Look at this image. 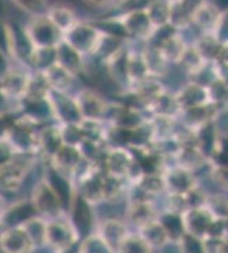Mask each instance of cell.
<instances>
[{"mask_svg": "<svg viewBox=\"0 0 228 253\" xmlns=\"http://www.w3.org/2000/svg\"><path fill=\"white\" fill-rule=\"evenodd\" d=\"M35 162V154L17 152L0 165V192H17L32 172Z\"/></svg>", "mask_w": 228, "mask_h": 253, "instance_id": "1", "label": "cell"}, {"mask_svg": "<svg viewBox=\"0 0 228 253\" xmlns=\"http://www.w3.org/2000/svg\"><path fill=\"white\" fill-rule=\"evenodd\" d=\"M24 37L32 48H56L64 36L47 14L34 16L24 27Z\"/></svg>", "mask_w": 228, "mask_h": 253, "instance_id": "2", "label": "cell"}, {"mask_svg": "<svg viewBox=\"0 0 228 253\" xmlns=\"http://www.w3.org/2000/svg\"><path fill=\"white\" fill-rule=\"evenodd\" d=\"M78 241V230L74 222L64 215L47 219L46 246L56 253H65Z\"/></svg>", "mask_w": 228, "mask_h": 253, "instance_id": "3", "label": "cell"}, {"mask_svg": "<svg viewBox=\"0 0 228 253\" xmlns=\"http://www.w3.org/2000/svg\"><path fill=\"white\" fill-rule=\"evenodd\" d=\"M30 202L35 213L41 218L53 219L63 215V198L56 186L47 179H41L34 185Z\"/></svg>", "mask_w": 228, "mask_h": 253, "instance_id": "4", "label": "cell"}, {"mask_svg": "<svg viewBox=\"0 0 228 253\" xmlns=\"http://www.w3.org/2000/svg\"><path fill=\"white\" fill-rule=\"evenodd\" d=\"M103 36L105 35L97 27L78 22L68 33L64 35V40L84 56L88 53L98 51V48L102 43Z\"/></svg>", "mask_w": 228, "mask_h": 253, "instance_id": "5", "label": "cell"}, {"mask_svg": "<svg viewBox=\"0 0 228 253\" xmlns=\"http://www.w3.org/2000/svg\"><path fill=\"white\" fill-rule=\"evenodd\" d=\"M217 219L205 207L190 208L182 216L183 228L192 236L203 241L211 233V228Z\"/></svg>", "mask_w": 228, "mask_h": 253, "instance_id": "6", "label": "cell"}, {"mask_svg": "<svg viewBox=\"0 0 228 253\" xmlns=\"http://www.w3.org/2000/svg\"><path fill=\"white\" fill-rule=\"evenodd\" d=\"M0 248L4 253H33L37 249L22 225L0 230Z\"/></svg>", "mask_w": 228, "mask_h": 253, "instance_id": "7", "label": "cell"}, {"mask_svg": "<svg viewBox=\"0 0 228 253\" xmlns=\"http://www.w3.org/2000/svg\"><path fill=\"white\" fill-rule=\"evenodd\" d=\"M30 74L32 73L10 67L0 79V90L10 100H24L30 81Z\"/></svg>", "mask_w": 228, "mask_h": 253, "instance_id": "8", "label": "cell"}, {"mask_svg": "<svg viewBox=\"0 0 228 253\" xmlns=\"http://www.w3.org/2000/svg\"><path fill=\"white\" fill-rule=\"evenodd\" d=\"M50 160H51L54 169L60 175H68L69 176L80 167L81 161H82V152L75 145L63 144Z\"/></svg>", "mask_w": 228, "mask_h": 253, "instance_id": "9", "label": "cell"}, {"mask_svg": "<svg viewBox=\"0 0 228 253\" xmlns=\"http://www.w3.org/2000/svg\"><path fill=\"white\" fill-rule=\"evenodd\" d=\"M75 104L82 120L97 121V118H99L101 114L105 113V104L102 100L91 91H81L75 98Z\"/></svg>", "mask_w": 228, "mask_h": 253, "instance_id": "10", "label": "cell"}, {"mask_svg": "<svg viewBox=\"0 0 228 253\" xmlns=\"http://www.w3.org/2000/svg\"><path fill=\"white\" fill-rule=\"evenodd\" d=\"M122 24L125 26L126 33L135 37H146L155 29L150 23L146 10H135L124 16Z\"/></svg>", "mask_w": 228, "mask_h": 253, "instance_id": "11", "label": "cell"}, {"mask_svg": "<svg viewBox=\"0 0 228 253\" xmlns=\"http://www.w3.org/2000/svg\"><path fill=\"white\" fill-rule=\"evenodd\" d=\"M56 63L75 74L82 69V54L63 39V42L56 47Z\"/></svg>", "mask_w": 228, "mask_h": 253, "instance_id": "12", "label": "cell"}, {"mask_svg": "<svg viewBox=\"0 0 228 253\" xmlns=\"http://www.w3.org/2000/svg\"><path fill=\"white\" fill-rule=\"evenodd\" d=\"M47 16L58 30L63 33V36L68 33L69 30L80 22L75 12L71 10L67 6H53L48 9Z\"/></svg>", "mask_w": 228, "mask_h": 253, "instance_id": "13", "label": "cell"}, {"mask_svg": "<svg viewBox=\"0 0 228 253\" xmlns=\"http://www.w3.org/2000/svg\"><path fill=\"white\" fill-rule=\"evenodd\" d=\"M44 74H46L47 81H48L53 91H68L69 87H71V83H72V76H74L72 73H69L68 70L64 69L58 63H54L48 69L44 70Z\"/></svg>", "mask_w": 228, "mask_h": 253, "instance_id": "14", "label": "cell"}, {"mask_svg": "<svg viewBox=\"0 0 228 253\" xmlns=\"http://www.w3.org/2000/svg\"><path fill=\"white\" fill-rule=\"evenodd\" d=\"M99 236L111 246V249H115V248L118 249L119 245L128 236V233H126V228L119 220L109 219V220H105L101 225Z\"/></svg>", "mask_w": 228, "mask_h": 253, "instance_id": "15", "label": "cell"}, {"mask_svg": "<svg viewBox=\"0 0 228 253\" xmlns=\"http://www.w3.org/2000/svg\"><path fill=\"white\" fill-rule=\"evenodd\" d=\"M220 17H221V13L218 12L216 6L203 1L194 12L192 22L204 30H214Z\"/></svg>", "mask_w": 228, "mask_h": 253, "instance_id": "16", "label": "cell"}, {"mask_svg": "<svg viewBox=\"0 0 228 253\" xmlns=\"http://www.w3.org/2000/svg\"><path fill=\"white\" fill-rule=\"evenodd\" d=\"M170 1L166 0H153L145 9L149 20L153 27H162L170 23Z\"/></svg>", "mask_w": 228, "mask_h": 253, "instance_id": "17", "label": "cell"}, {"mask_svg": "<svg viewBox=\"0 0 228 253\" xmlns=\"http://www.w3.org/2000/svg\"><path fill=\"white\" fill-rule=\"evenodd\" d=\"M166 186H169L171 195H186L194 189V184L190 175L184 169H176L164 179Z\"/></svg>", "mask_w": 228, "mask_h": 253, "instance_id": "18", "label": "cell"}, {"mask_svg": "<svg viewBox=\"0 0 228 253\" xmlns=\"http://www.w3.org/2000/svg\"><path fill=\"white\" fill-rule=\"evenodd\" d=\"M186 48H187L186 43L179 36H170V37L164 39L159 47L162 56L167 63H170V61L171 63H180Z\"/></svg>", "mask_w": 228, "mask_h": 253, "instance_id": "19", "label": "cell"}, {"mask_svg": "<svg viewBox=\"0 0 228 253\" xmlns=\"http://www.w3.org/2000/svg\"><path fill=\"white\" fill-rule=\"evenodd\" d=\"M140 236L148 242L149 245L153 246H163L166 242L169 241V232L164 225H162L158 220H153L148 225L140 228Z\"/></svg>", "mask_w": 228, "mask_h": 253, "instance_id": "20", "label": "cell"}, {"mask_svg": "<svg viewBox=\"0 0 228 253\" xmlns=\"http://www.w3.org/2000/svg\"><path fill=\"white\" fill-rule=\"evenodd\" d=\"M26 232L32 238V241L35 245V248L46 246V232H47V219L41 218L38 215H34L30 219H27L23 225Z\"/></svg>", "mask_w": 228, "mask_h": 253, "instance_id": "21", "label": "cell"}, {"mask_svg": "<svg viewBox=\"0 0 228 253\" xmlns=\"http://www.w3.org/2000/svg\"><path fill=\"white\" fill-rule=\"evenodd\" d=\"M197 51L200 53V56L207 60H216L221 57V51H223V44L220 43L218 37L214 35H205L201 37L197 44H195Z\"/></svg>", "mask_w": 228, "mask_h": 253, "instance_id": "22", "label": "cell"}, {"mask_svg": "<svg viewBox=\"0 0 228 253\" xmlns=\"http://www.w3.org/2000/svg\"><path fill=\"white\" fill-rule=\"evenodd\" d=\"M129 219L139 228H142L155 220V209L149 202H135L129 208Z\"/></svg>", "mask_w": 228, "mask_h": 253, "instance_id": "23", "label": "cell"}, {"mask_svg": "<svg viewBox=\"0 0 228 253\" xmlns=\"http://www.w3.org/2000/svg\"><path fill=\"white\" fill-rule=\"evenodd\" d=\"M119 253H152V246L140 235L126 236L118 248Z\"/></svg>", "mask_w": 228, "mask_h": 253, "instance_id": "24", "label": "cell"}, {"mask_svg": "<svg viewBox=\"0 0 228 253\" xmlns=\"http://www.w3.org/2000/svg\"><path fill=\"white\" fill-rule=\"evenodd\" d=\"M12 3L23 13L30 14L32 17L47 14L50 9L47 4V0H12Z\"/></svg>", "mask_w": 228, "mask_h": 253, "instance_id": "25", "label": "cell"}, {"mask_svg": "<svg viewBox=\"0 0 228 253\" xmlns=\"http://www.w3.org/2000/svg\"><path fill=\"white\" fill-rule=\"evenodd\" d=\"M216 219H227L228 220V198L227 196H211L205 201L204 205Z\"/></svg>", "mask_w": 228, "mask_h": 253, "instance_id": "26", "label": "cell"}, {"mask_svg": "<svg viewBox=\"0 0 228 253\" xmlns=\"http://www.w3.org/2000/svg\"><path fill=\"white\" fill-rule=\"evenodd\" d=\"M111 246L99 235H97L90 236L82 242L78 253H111Z\"/></svg>", "mask_w": 228, "mask_h": 253, "instance_id": "27", "label": "cell"}, {"mask_svg": "<svg viewBox=\"0 0 228 253\" xmlns=\"http://www.w3.org/2000/svg\"><path fill=\"white\" fill-rule=\"evenodd\" d=\"M216 181L220 182L221 186L227 188L228 189V168L224 167V168H218L216 171Z\"/></svg>", "mask_w": 228, "mask_h": 253, "instance_id": "28", "label": "cell"}, {"mask_svg": "<svg viewBox=\"0 0 228 253\" xmlns=\"http://www.w3.org/2000/svg\"><path fill=\"white\" fill-rule=\"evenodd\" d=\"M87 4H90L92 7H102L105 4L109 3V0H84Z\"/></svg>", "mask_w": 228, "mask_h": 253, "instance_id": "29", "label": "cell"}, {"mask_svg": "<svg viewBox=\"0 0 228 253\" xmlns=\"http://www.w3.org/2000/svg\"><path fill=\"white\" fill-rule=\"evenodd\" d=\"M7 207H9V204L6 202V198L1 195V192H0V218L3 216V213L7 209Z\"/></svg>", "mask_w": 228, "mask_h": 253, "instance_id": "30", "label": "cell"}]
</instances>
